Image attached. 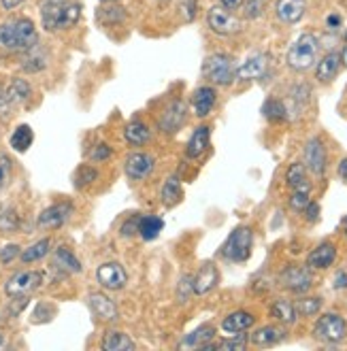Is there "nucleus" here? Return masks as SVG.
I'll list each match as a JSON object with an SVG mask.
<instances>
[{
  "mask_svg": "<svg viewBox=\"0 0 347 351\" xmlns=\"http://www.w3.org/2000/svg\"><path fill=\"white\" fill-rule=\"evenodd\" d=\"M198 11V0H179V13L183 22H192Z\"/></svg>",
  "mask_w": 347,
  "mask_h": 351,
  "instance_id": "40",
  "label": "nucleus"
},
{
  "mask_svg": "<svg viewBox=\"0 0 347 351\" xmlns=\"http://www.w3.org/2000/svg\"><path fill=\"white\" fill-rule=\"evenodd\" d=\"M304 164L315 175H322L326 171V147L322 138L315 136L307 143V147H304Z\"/></svg>",
  "mask_w": 347,
  "mask_h": 351,
  "instance_id": "15",
  "label": "nucleus"
},
{
  "mask_svg": "<svg viewBox=\"0 0 347 351\" xmlns=\"http://www.w3.org/2000/svg\"><path fill=\"white\" fill-rule=\"evenodd\" d=\"M100 347H103L105 351H130L134 349V341L130 337H126L124 332H107L103 343H100Z\"/></svg>",
  "mask_w": 347,
  "mask_h": 351,
  "instance_id": "27",
  "label": "nucleus"
},
{
  "mask_svg": "<svg viewBox=\"0 0 347 351\" xmlns=\"http://www.w3.org/2000/svg\"><path fill=\"white\" fill-rule=\"evenodd\" d=\"M0 3H3V7H5V9H15V7L22 5L24 0H0Z\"/></svg>",
  "mask_w": 347,
  "mask_h": 351,
  "instance_id": "54",
  "label": "nucleus"
},
{
  "mask_svg": "<svg viewBox=\"0 0 347 351\" xmlns=\"http://www.w3.org/2000/svg\"><path fill=\"white\" fill-rule=\"evenodd\" d=\"M109 156H111V147L105 145V143H100V145H96V147L92 149V154H90V158H92L94 162H103V160H107Z\"/></svg>",
  "mask_w": 347,
  "mask_h": 351,
  "instance_id": "45",
  "label": "nucleus"
},
{
  "mask_svg": "<svg viewBox=\"0 0 347 351\" xmlns=\"http://www.w3.org/2000/svg\"><path fill=\"white\" fill-rule=\"evenodd\" d=\"M341 62H343V66H347V47L341 51Z\"/></svg>",
  "mask_w": 347,
  "mask_h": 351,
  "instance_id": "56",
  "label": "nucleus"
},
{
  "mask_svg": "<svg viewBox=\"0 0 347 351\" xmlns=\"http://www.w3.org/2000/svg\"><path fill=\"white\" fill-rule=\"evenodd\" d=\"M339 69H341V53L331 51L318 62L315 77H318V81H322V84H328V81H333L337 77Z\"/></svg>",
  "mask_w": 347,
  "mask_h": 351,
  "instance_id": "20",
  "label": "nucleus"
},
{
  "mask_svg": "<svg viewBox=\"0 0 347 351\" xmlns=\"http://www.w3.org/2000/svg\"><path fill=\"white\" fill-rule=\"evenodd\" d=\"M124 136L130 145H143V143L149 141V128L143 121H130L124 130Z\"/></svg>",
  "mask_w": 347,
  "mask_h": 351,
  "instance_id": "29",
  "label": "nucleus"
},
{
  "mask_svg": "<svg viewBox=\"0 0 347 351\" xmlns=\"http://www.w3.org/2000/svg\"><path fill=\"white\" fill-rule=\"evenodd\" d=\"M17 256H19V247L17 245H7V247H3V252H0V260H3L5 264L11 262Z\"/></svg>",
  "mask_w": 347,
  "mask_h": 351,
  "instance_id": "48",
  "label": "nucleus"
},
{
  "mask_svg": "<svg viewBox=\"0 0 347 351\" xmlns=\"http://www.w3.org/2000/svg\"><path fill=\"white\" fill-rule=\"evenodd\" d=\"M335 258H337V247L333 243H322L309 254L307 264L311 268H328V266H333Z\"/></svg>",
  "mask_w": 347,
  "mask_h": 351,
  "instance_id": "21",
  "label": "nucleus"
},
{
  "mask_svg": "<svg viewBox=\"0 0 347 351\" xmlns=\"http://www.w3.org/2000/svg\"><path fill=\"white\" fill-rule=\"evenodd\" d=\"M304 211H307V215H309L311 221H315V219H318V213H320V206L313 204V202H309V204H307V209H304Z\"/></svg>",
  "mask_w": 347,
  "mask_h": 351,
  "instance_id": "50",
  "label": "nucleus"
},
{
  "mask_svg": "<svg viewBox=\"0 0 347 351\" xmlns=\"http://www.w3.org/2000/svg\"><path fill=\"white\" fill-rule=\"evenodd\" d=\"M335 287H337V290H345V287H347V273H339V275H337Z\"/></svg>",
  "mask_w": 347,
  "mask_h": 351,
  "instance_id": "51",
  "label": "nucleus"
},
{
  "mask_svg": "<svg viewBox=\"0 0 347 351\" xmlns=\"http://www.w3.org/2000/svg\"><path fill=\"white\" fill-rule=\"evenodd\" d=\"M213 337H215V328L213 326H200L198 330H194L192 335L186 337L183 345H186V347H202V345H207Z\"/></svg>",
  "mask_w": 347,
  "mask_h": 351,
  "instance_id": "32",
  "label": "nucleus"
},
{
  "mask_svg": "<svg viewBox=\"0 0 347 351\" xmlns=\"http://www.w3.org/2000/svg\"><path fill=\"white\" fill-rule=\"evenodd\" d=\"M217 279H219L217 268H215L213 264H205V266H202L200 271L196 273V277L192 279V292L198 294V296L211 292L213 287L217 285Z\"/></svg>",
  "mask_w": 347,
  "mask_h": 351,
  "instance_id": "17",
  "label": "nucleus"
},
{
  "mask_svg": "<svg viewBox=\"0 0 347 351\" xmlns=\"http://www.w3.org/2000/svg\"><path fill=\"white\" fill-rule=\"evenodd\" d=\"M162 228H165V221H162L158 215H143V217H139L136 232L145 241H154L162 232Z\"/></svg>",
  "mask_w": 347,
  "mask_h": 351,
  "instance_id": "26",
  "label": "nucleus"
},
{
  "mask_svg": "<svg viewBox=\"0 0 347 351\" xmlns=\"http://www.w3.org/2000/svg\"><path fill=\"white\" fill-rule=\"evenodd\" d=\"M38 43L36 28L30 19H11V22L0 24V49L17 53V51H30Z\"/></svg>",
  "mask_w": 347,
  "mask_h": 351,
  "instance_id": "1",
  "label": "nucleus"
},
{
  "mask_svg": "<svg viewBox=\"0 0 347 351\" xmlns=\"http://www.w3.org/2000/svg\"><path fill=\"white\" fill-rule=\"evenodd\" d=\"M311 281H313V275L307 266H298V264H292L288 266L285 271L279 275V283L285 287V290H290L294 294H304L311 287Z\"/></svg>",
  "mask_w": 347,
  "mask_h": 351,
  "instance_id": "7",
  "label": "nucleus"
},
{
  "mask_svg": "<svg viewBox=\"0 0 347 351\" xmlns=\"http://www.w3.org/2000/svg\"><path fill=\"white\" fill-rule=\"evenodd\" d=\"M207 24L215 34H235L241 30V22L228 13L226 7H211L207 13Z\"/></svg>",
  "mask_w": 347,
  "mask_h": 351,
  "instance_id": "9",
  "label": "nucleus"
},
{
  "mask_svg": "<svg viewBox=\"0 0 347 351\" xmlns=\"http://www.w3.org/2000/svg\"><path fill=\"white\" fill-rule=\"evenodd\" d=\"M17 228V215L13 211H7L0 215V230H15Z\"/></svg>",
  "mask_w": 347,
  "mask_h": 351,
  "instance_id": "44",
  "label": "nucleus"
},
{
  "mask_svg": "<svg viewBox=\"0 0 347 351\" xmlns=\"http://www.w3.org/2000/svg\"><path fill=\"white\" fill-rule=\"evenodd\" d=\"M339 26H341V15H335V13L328 15V28L335 30V28H339Z\"/></svg>",
  "mask_w": 347,
  "mask_h": 351,
  "instance_id": "53",
  "label": "nucleus"
},
{
  "mask_svg": "<svg viewBox=\"0 0 347 351\" xmlns=\"http://www.w3.org/2000/svg\"><path fill=\"white\" fill-rule=\"evenodd\" d=\"M254 322H256V317L252 313L235 311L222 322V328L226 330V332H230V335H239V332H245V330H250L254 326Z\"/></svg>",
  "mask_w": 347,
  "mask_h": 351,
  "instance_id": "23",
  "label": "nucleus"
},
{
  "mask_svg": "<svg viewBox=\"0 0 347 351\" xmlns=\"http://www.w3.org/2000/svg\"><path fill=\"white\" fill-rule=\"evenodd\" d=\"M215 90L213 88H198L194 92V98H192V105H194V111L198 117H207L213 107H215Z\"/></svg>",
  "mask_w": 347,
  "mask_h": 351,
  "instance_id": "24",
  "label": "nucleus"
},
{
  "mask_svg": "<svg viewBox=\"0 0 347 351\" xmlns=\"http://www.w3.org/2000/svg\"><path fill=\"white\" fill-rule=\"evenodd\" d=\"M103 3H113V0H103Z\"/></svg>",
  "mask_w": 347,
  "mask_h": 351,
  "instance_id": "57",
  "label": "nucleus"
},
{
  "mask_svg": "<svg viewBox=\"0 0 347 351\" xmlns=\"http://www.w3.org/2000/svg\"><path fill=\"white\" fill-rule=\"evenodd\" d=\"M0 345H3V335H0Z\"/></svg>",
  "mask_w": 347,
  "mask_h": 351,
  "instance_id": "58",
  "label": "nucleus"
},
{
  "mask_svg": "<svg viewBox=\"0 0 347 351\" xmlns=\"http://www.w3.org/2000/svg\"><path fill=\"white\" fill-rule=\"evenodd\" d=\"M11 175V160L7 156H0V190L5 188Z\"/></svg>",
  "mask_w": 347,
  "mask_h": 351,
  "instance_id": "43",
  "label": "nucleus"
},
{
  "mask_svg": "<svg viewBox=\"0 0 347 351\" xmlns=\"http://www.w3.org/2000/svg\"><path fill=\"white\" fill-rule=\"evenodd\" d=\"M318 49H320V40L313 34H300L294 45L288 51V66L294 71H307L315 64L318 60Z\"/></svg>",
  "mask_w": 347,
  "mask_h": 351,
  "instance_id": "3",
  "label": "nucleus"
},
{
  "mask_svg": "<svg viewBox=\"0 0 347 351\" xmlns=\"http://www.w3.org/2000/svg\"><path fill=\"white\" fill-rule=\"evenodd\" d=\"M98 283L105 287V290H121L128 283V273L124 271V266L117 262H107L103 266H98L96 271Z\"/></svg>",
  "mask_w": 347,
  "mask_h": 351,
  "instance_id": "10",
  "label": "nucleus"
},
{
  "mask_svg": "<svg viewBox=\"0 0 347 351\" xmlns=\"http://www.w3.org/2000/svg\"><path fill=\"white\" fill-rule=\"evenodd\" d=\"M245 345H248V339L237 337V339H228V341H222V343H207V345H202L200 349H232V351H243Z\"/></svg>",
  "mask_w": 347,
  "mask_h": 351,
  "instance_id": "38",
  "label": "nucleus"
},
{
  "mask_svg": "<svg viewBox=\"0 0 347 351\" xmlns=\"http://www.w3.org/2000/svg\"><path fill=\"white\" fill-rule=\"evenodd\" d=\"M294 308H296V315H300V317H311V315H315L320 308H322V300L320 298H302V300H298L294 304Z\"/></svg>",
  "mask_w": 347,
  "mask_h": 351,
  "instance_id": "37",
  "label": "nucleus"
},
{
  "mask_svg": "<svg viewBox=\"0 0 347 351\" xmlns=\"http://www.w3.org/2000/svg\"><path fill=\"white\" fill-rule=\"evenodd\" d=\"M53 262H56V266L64 268L69 273H81V262L73 256L71 250H67V247H58Z\"/></svg>",
  "mask_w": 347,
  "mask_h": 351,
  "instance_id": "30",
  "label": "nucleus"
},
{
  "mask_svg": "<svg viewBox=\"0 0 347 351\" xmlns=\"http://www.w3.org/2000/svg\"><path fill=\"white\" fill-rule=\"evenodd\" d=\"M183 121H186V105H183L181 100H173L171 105L162 111V115L158 119V126L162 132L173 134L183 126Z\"/></svg>",
  "mask_w": 347,
  "mask_h": 351,
  "instance_id": "11",
  "label": "nucleus"
},
{
  "mask_svg": "<svg viewBox=\"0 0 347 351\" xmlns=\"http://www.w3.org/2000/svg\"><path fill=\"white\" fill-rule=\"evenodd\" d=\"M339 175H341V177H343V179L347 181V158H345V160H343V162L339 164Z\"/></svg>",
  "mask_w": 347,
  "mask_h": 351,
  "instance_id": "55",
  "label": "nucleus"
},
{
  "mask_svg": "<svg viewBox=\"0 0 347 351\" xmlns=\"http://www.w3.org/2000/svg\"><path fill=\"white\" fill-rule=\"evenodd\" d=\"M11 105H13V102L9 100L7 90L0 88V119H7V115H9V111H11Z\"/></svg>",
  "mask_w": 347,
  "mask_h": 351,
  "instance_id": "47",
  "label": "nucleus"
},
{
  "mask_svg": "<svg viewBox=\"0 0 347 351\" xmlns=\"http://www.w3.org/2000/svg\"><path fill=\"white\" fill-rule=\"evenodd\" d=\"M32 141H34V132L32 128L28 126V123H22V126H17L11 134V147L19 154H24L30 149L32 145Z\"/></svg>",
  "mask_w": 347,
  "mask_h": 351,
  "instance_id": "28",
  "label": "nucleus"
},
{
  "mask_svg": "<svg viewBox=\"0 0 347 351\" xmlns=\"http://www.w3.org/2000/svg\"><path fill=\"white\" fill-rule=\"evenodd\" d=\"M209 141H211V128L209 126H198L194 130V134L190 136V141H188V147H186L188 158H192V160L200 158L209 149Z\"/></svg>",
  "mask_w": 347,
  "mask_h": 351,
  "instance_id": "19",
  "label": "nucleus"
},
{
  "mask_svg": "<svg viewBox=\"0 0 347 351\" xmlns=\"http://www.w3.org/2000/svg\"><path fill=\"white\" fill-rule=\"evenodd\" d=\"M285 181L292 188V192H311V183L307 179V167L304 164H292L285 173Z\"/></svg>",
  "mask_w": 347,
  "mask_h": 351,
  "instance_id": "22",
  "label": "nucleus"
},
{
  "mask_svg": "<svg viewBox=\"0 0 347 351\" xmlns=\"http://www.w3.org/2000/svg\"><path fill=\"white\" fill-rule=\"evenodd\" d=\"M262 113L271 121H283L285 117H288V109H285L283 102H279V100H267V105H264Z\"/></svg>",
  "mask_w": 347,
  "mask_h": 351,
  "instance_id": "36",
  "label": "nucleus"
},
{
  "mask_svg": "<svg viewBox=\"0 0 347 351\" xmlns=\"http://www.w3.org/2000/svg\"><path fill=\"white\" fill-rule=\"evenodd\" d=\"M30 94H32V90L28 86V81H24V79H13L11 86L7 88V96L11 102H26L30 98Z\"/></svg>",
  "mask_w": 347,
  "mask_h": 351,
  "instance_id": "33",
  "label": "nucleus"
},
{
  "mask_svg": "<svg viewBox=\"0 0 347 351\" xmlns=\"http://www.w3.org/2000/svg\"><path fill=\"white\" fill-rule=\"evenodd\" d=\"M269 71V56L264 53H256L252 58H248L239 66L237 71V77L243 79V81H252V79H262Z\"/></svg>",
  "mask_w": 347,
  "mask_h": 351,
  "instance_id": "14",
  "label": "nucleus"
},
{
  "mask_svg": "<svg viewBox=\"0 0 347 351\" xmlns=\"http://www.w3.org/2000/svg\"><path fill=\"white\" fill-rule=\"evenodd\" d=\"M136 226H139V217H132L130 221L124 223V228H121V234H124V237L134 234V232H136Z\"/></svg>",
  "mask_w": 347,
  "mask_h": 351,
  "instance_id": "49",
  "label": "nucleus"
},
{
  "mask_svg": "<svg viewBox=\"0 0 347 351\" xmlns=\"http://www.w3.org/2000/svg\"><path fill=\"white\" fill-rule=\"evenodd\" d=\"M202 73L209 81H213L215 86H230L235 77H237V71H235V64H232V58L226 56V53H213L205 60V64H202Z\"/></svg>",
  "mask_w": 347,
  "mask_h": 351,
  "instance_id": "4",
  "label": "nucleus"
},
{
  "mask_svg": "<svg viewBox=\"0 0 347 351\" xmlns=\"http://www.w3.org/2000/svg\"><path fill=\"white\" fill-rule=\"evenodd\" d=\"M90 306H92V311L96 313V317L103 319V322H115L119 317L117 304L105 294H90Z\"/></svg>",
  "mask_w": 347,
  "mask_h": 351,
  "instance_id": "18",
  "label": "nucleus"
},
{
  "mask_svg": "<svg viewBox=\"0 0 347 351\" xmlns=\"http://www.w3.org/2000/svg\"><path fill=\"white\" fill-rule=\"evenodd\" d=\"M243 3H245V15L250 19L260 17L264 7H267V0H243Z\"/></svg>",
  "mask_w": 347,
  "mask_h": 351,
  "instance_id": "41",
  "label": "nucleus"
},
{
  "mask_svg": "<svg viewBox=\"0 0 347 351\" xmlns=\"http://www.w3.org/2000/svg\"><path fill=\"white\" fill-rule=\"evenodd\" d=\"M345 40H347V34H345Z\"/></svg>",
  "mask_w": 347,
  "mask_h": 351,
  "instance_id": "60",
  "label": "nucleus"
},
{
  "mask_svg": "<svg viewBox=\"0 0 347 351\" xmlns=\"http://www.w3.org/2000/svg\"><path fill=\"white\" fill-rule=\"evenodd\" d=\"M73 215V204L71 202H60L53 204L49 209H45L43 213L38 215V226L40 228H60L69 217Z\"/></svg>",
  "mask_w": 347,
  "mask_h": 351,
  "instance_id": "13",
  "label": "nucleus"
},
{
  "mask_svg": "<svg viewBox=\"0 0 347 351\" xmlns=\"http://www.w3.org/2000/svg\"><path fill=\"white\" fill-rule=\"evenodd\" d=\"M79 17L81 5L73 3V0H43L40 3V22H43V28L49 32L75 26Z\"/></svg>",
  "mask_w": 347,
  "mask_h": 351,
  "instance_id": "2",
  "label": "nucleus"
},
{
  "mask_svg": "<svg viewBox=\"0 0 347 351\" xmlns=\"http://www.w3.org/2000/svg\"><path fill=\"white\" fill-rule=\"evenodd\" d=\"M309 192H292V198H290V206L294 211H304L309 204Z\"/></svg>",
  "mask_w": 347,
  "mask_h": 351,
  "instance_id": "42",
  "label": "nucleus"
},
{
  "mask_svg": "<svg viewBox=\"0 0 347 351\" xmlns=\"http://www.w3.org/2000/svg\"><path fill=\"white\" fill-rule=\"evenodd\" d=\"M252 243H254V232L248 226H239L228 237L226 245L222 247L224 258H228L232 262H245L252 256Z\"/></svg>",
  "mask_w": 347,
  "mask_h": 351,
  "instance_id": "5",
  "label": "nucleus"
},
{
  "mask_svg": "<svg viewBox=\"0 0 347 351\" xmlns=\"http://www.w3.org/2000/svg\"><path fill=\"white\" fill-rule=\"evenodd\" d=\"M307 11V0H277V17L283 24H296Z\"/></svg>",
  "mask_w": 347,
  "mask_h": 351,
  "instance_id": "16",
  "label": "nucleus"
},
{
  "mask_svg": "<svg viewBox=\"0 0 347 351\" xmlns=\"http://www.w3.org/2000/svg\"><path fill=\"white\" fill-rule=\"evenodd\" d=\"M98 17L103 19L105 24H117V22H121V19H124V9L111 5L107 9H100V15Z\"/></svg>",
  "mask_w": 347,
  "mask_h": 351,
  "instance_id": "39",
  "label": "nucleus"
},
{
  "mask_svg": "<svg viewBox=\"0 0 347 351\" xmlns=\"http://www.w3.org/2000/svg\"><path fill=\"white\" fill-rule=\"evenodd\" d=\"M313 332L324 343H341L347 337V322L337 313H326L318 319Z\"/></svg>",
  "mask_w": 347,
  "mask_h": 351,
  "instance_id": "6",
  "label": "nucleus"
},
{
  "mask_svg": "<svg viewBox=\"0 0 347 351\" xmlns=\"http://www.w3.org/2000/svg\"><path fill=\"white\" fill-rule=\"evenodd\" d=\"M49 239H43V241H38V243H34V245H30L28 250H24L22 252V262H36V260H40V258H45L47 254H49Z\"/></svg>",
  "mask_w": 347,
  "mask_h": 351,
  "instance_id": "34",
  "label": "nucleus"
},
{
  "mask_svg": "<svg viewBox=\"0 0 347 351\" xmlns=\"http://www.w3.org/2000/svg\"><path fill=\"white\" fill-rule=\"evenodd\" d=\"M40 281H43V273H38V271H22V273L13 275L7 281L5 292L9 296H26L32 290H36V287L40 285Z\"/></svg>",
  "mask_w": 347,
  "mask_h": 351,
  "instance_id": "8",
  "label": "nucleus"
},
{
  "mask_svg": "<svg viewBox=\"0 0 347 351\" xmlns=\"http://www.w3.org/2000/svg\"><path fill=\"white\" fill-rule=\"evenodd\" d=\"M222 5L226 7V9H232L235 11V9H239L243 5V0H222Z\"/></svg>",
  "mask_w": 347,
  "mask_h": 351,
  "instance_id": "52",
  "label": "nucleus"
},
{
  "mask_svg": "<svg viewBox=\"0 0 347 351\" xmlns=\"http://www.w3.org/2000/svg\"><path fill=\"white\" fill-rule=\"evenodd\" d=\"M283 337H285V332H283L281 328H277V326H264V328H258V330H256L250 341H252L254 345H258V347H273V345H277Z\"/></svg>",
  "mask_w": 347,
  "mask_h": 351,
  "instance_id": "25",
  "label": "nucleus"
},
{
  "mask_svg": "<svg viewBox=\"0 0 347 351\" xmlns=\"http://www.w3.org/2000/svg\"><path fill=\"white\" fill-rule=\"evenodd\" d=\"M158 3H167V0H158Z\"/></svg>",
  "mask_w": 347,
  "mask_h": 351,
  "instance_id": "59",
  "label": "nucleus"
},
{
  "mask_svg": "<svg viewBox=\"0 0 347 351\" xmlns=\"http://www.w3.org/2000/svg\"><path fill=\"white\" fill-rule=\"evenodd\" d=\"M273 317H277L283 324H294L296 322V308L290 300H275L271 306Z\"/></svg>",
  "mask_w": 347,
  "mask_h": 351,
  "instance_id": "31",
  "label": "nucleus"
},
{
  "mask_svg": "<svg viewBox=\"0 0 347 351\" xmlns=\"http://www.w3.org/2000/svg\"><path fill=\"white\" fill-rule=\"evenodd\" d=\"M94 179H96V171H92V169H88V167L79 169V173H77V185H88V183H92Z\"/></svg>",
  "mask_w": 347,
  "mask_h": 351,
  "instance_id": "46",
  "label": "nucleus"
},
{
  "mask_svg": "<svg viewBox=\"0 0 347 351\" xmlns=\"http://www.w3.org/2000/svg\"><path fill=\"white\" fill-rule=\"evenodd\" d=\"M156 160L149 154H132L126 160V175L132 181H143L154 173Z\"/></svg>",
  "mask_w": 347,
  "mask_h": 351,
  "instance_id": "12",
  "label": "nucleus"
},
{
  "mask_svg": "<svg viewBox=\"0 0 347 351\" xmlns=\"http://www.w3.org/2000/svg\"><path fill=\"white\" fill-rule=\"evenodd\" d=\"M179 198H181V183H179V179L173 175V177H169V181L165 183V188H162V202L175 204Z\"/></svg>",
  "mask_w": 347,
  "mask_h": 351,
  "instance_id": "35",
  "label": "nucleus"
}]
</instances>
